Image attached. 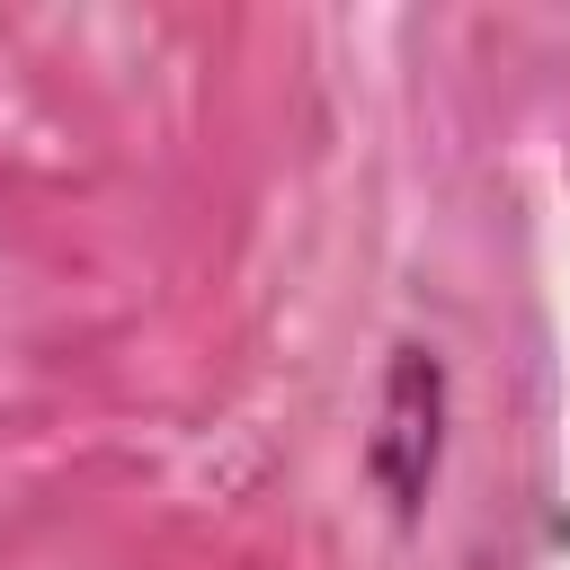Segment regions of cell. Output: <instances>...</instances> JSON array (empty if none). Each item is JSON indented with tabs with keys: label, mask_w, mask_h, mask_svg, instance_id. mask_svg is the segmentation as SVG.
Returning <instances> with one entry per match:
<instances>
[{
	"label": "cell",
	"mask_w": 570,
	"mask_h": 570,
	"mask_svg": "<svg viewBox=\"0 0 570 570\" xmlns=\"http://www.w3.org/2000/svg\"><path fill=\"white\" fill-rule=\"evenodd\" d=\"M374 463H383L392 499L419 508L428 463H436V365H428L419 347H401V365H392V410H383V445H374Z\"/></svg>",
	"instance_id": "cell-1"
}]
</instances>
